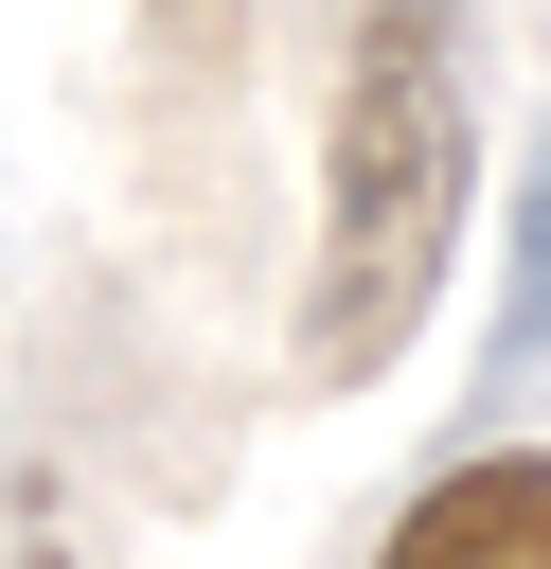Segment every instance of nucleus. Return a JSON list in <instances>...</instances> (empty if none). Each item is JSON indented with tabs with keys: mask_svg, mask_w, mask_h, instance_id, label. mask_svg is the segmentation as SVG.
I'll return each instance as SVG.
<instances>
[{
	"mask_svg": "<svg viewBox=\"0 0 551 569\" xmlns=\"http://www.w3.org/2000/svg\"><path fill=\"white\" fill-rule=\"evenodd\" d=\"M444 231H462V53H444V0H373L355 71H338V124H320V284H302V373L320 391L409 356V320L444 284Z\"/></svg>",
	"mask_w": 551,
	"mask_h": 569,
	"instance_id": "nucleus-1",
	"label": "nucleus"
},
{
	"mask_svg": "<svg viewBox=\"0 0 551 569\" xmlns=\"http://www.w3.org/2000/svg\"><path fill=\"white\" fill-rule=\"evenodd\" d=\"M373 569H551V462H462V480H427Z\"/></svg>",
	"mask_w": 551,
	"mask_h": 569,
	"instance_id": "nucleus-2",
	"label": "nucleus"
},
{
	"mask_svg": "<svg viewBox=\"0 0 551 569\" xmlns=\"http://www.w3.org/2000/svg\"><path fill=\"white\" fill-rule=\"evenodd\" d=\"M36 569H53V551H36Z\"/></svg>",
	"mask_w": 551,
	"mask_h": 569,
	"instance_id": "nucleus-4",
	"label": "nucleus"
},
{
	"mask_svg": "<svg viewBox=\"0 0 551 569\" xmlns=\"http://www.w3.org/2000/svg\"><path fill=\"white\" fill-rule=\"evenodd\" d=\"M498 356H551V160H533V213H515V320Z\"/></svg>",
	"mask_w": 551,
	"mask_h": 569,
	"instance_id": "nucleus-3",
	"label": "nucleus"
}]
</instances>
